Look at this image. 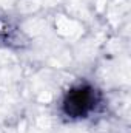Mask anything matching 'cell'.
<instances>
[{
  "instance_id": "obj_1",
  "label": "cell",
  "mask_w": 131,
  "mask_h": 133,
  "mask_svg": "<svg viewBox=\"0 0 131 133\" xmlns=\"http://www.w3.org/2000/svg\"><path fill=\"white\" fill-rule=\"evenodd\" d=\"M97 104V91L86 84L72 87L66 91L62 101V111L69 119L86 118Z\"/></svg>"
}]
</instances>
